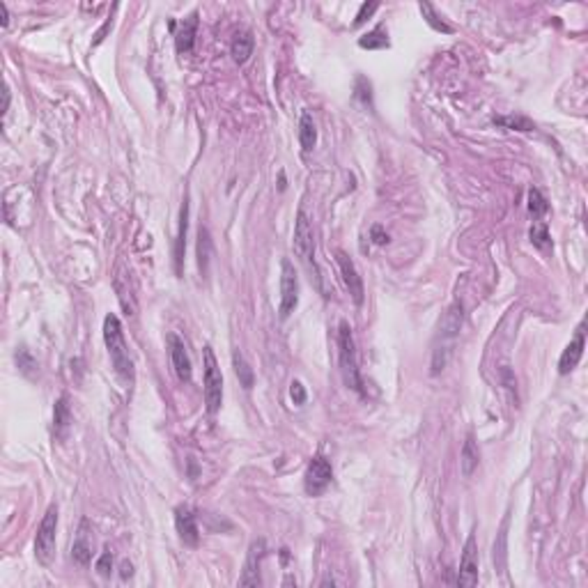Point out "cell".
I'll list each match as a JSON object with an SVG mask.
<instances>
[{"instance_id": "6da1fadb", "label": "cell", "mask_w": 588, "mask_h": 588, "mask_svg": "<svg viewBox=\"0 0 588 588\" xmlns=\"http://www.w3.org/2000/svg\"><path fill=\"white\" fill-rule=\"evenodd\" d=\"M103 343H106V347H108L110 364L115 368L117 377L124 384H134L136 375H134L131 357H129V350H127L124 331H122V324H120L117 315H113V313L103 320Z\"/></svg>"}, {"instance_id": "7a4b0ae2", "label": "cell", "mask_w": 588, "mask_h": 588, "mask_svg": "<svg viewBox=\"0 0 588 588\" xmlns=\"http://www.w3.org/2000/svg\"><path fill=\"white\" fill-rule=\"evenodd\" d=\"M338 350H340V370L345 384L352 391L364 393V384H361V375H359V361H357V345H354V336L347 322H340V329H338Z\"/></svg>"}, {"instance_id": "3957f363", "label": "cell", "mask_w": 588, "mask_h": 588, "mask_svg": "<svg viewBox=\"0 0 588 588\" xmlns=\"http://www.w3.org/2000/svg\"><path fill=\"white\" fill-rule=\"evenodd\" d=\"M55 531H58V505H48L35 536V559L42 566H51L55 559Z\"/></svg>"}, {"instance_id": "277c9868", "label": "cell", "mask_w": 588, "mask_h": 588, "mask_svg": "<svg viewBox=\"0 0 588 588\" xmlns=\"http://www.w3.org/2000/svg\"><path fill=\"white\" fill-rule=\"evenodd\" d=\"M203 364H205V405L209 414H216L221 409L223 402V375L219 368V361H216L212 347H205L203 352Z\"/></svg>"}, {"instance_id": "5b68a950", "label": "cell", "mask_w": 588, "mask_h": 588, "mask_svg": "<svg viewBox=\"0 0 588 588\" xmlns=\"http://www.w3.org/2000/svg\"><path fill=\"white\" fill-rule=\"evenodd\" d=\"M299 306V278L292 267V262L283 260L280 264V320H287Z\"/></svg>"}, {"instance_id": "8992f818", "label": "cell", "mask_w": 588, "mask_h": 588, "mask_svg": "<svg viewBox=\"0 0 588 588\" xmlns=\"http://www.w3.org/2000/svg\"><path fill=\"white\" fill-rule=\"evenodd\" d=\"M331 478H334L331 462H329L327 457H313L308 469H306V478H303L306 494L320 496L329 485H331Z\"/></svg>"}, {"instance_id": "52a82bcc", "label": "cell", "mask_w": 588, "mask_h": 588, "mask_svg": "<svg viewBox=\"0 0 588 588\" xmlns=\"http://www.w3.org/2000/svg\"><path fill=\"white\" fill-rule=\"evenodd\" d=\"M292 246H294V253L299 255L303 262L313 260V251H315V235H313L310 219H308V214H306L303 209H299V214H296Z\"/></svg>"}, {"instance_id": "ba28073f", "label": "cell", "mask_w": 588, "mask_h": 588, "mask_svg": "<svg viewBox=\"0 0 588 588\" xmlns=\"http://www.w3.org/2000/svg\"><path fill=\"white\" fill-rule=\"evenodd\" d=\"M336 262H338V269H340L343 283H345V287L350 289L354 303L361 306V303H364L366 289H364V278L359 276L357 264H354V260L345 251H336Z\"/></svg>"}, {"instance_id": "9c48e42d", "label": "cell", "mask_w": 588, "mask_h": 588, "mask_svg": "<svg viewBox=\"0 0 588 588\" xmlns=\"http://www.w3.org/2000/svg\"><path fill=\"white\" fill-rule=\"evenodd\" d=\"M113 289H115L120 306H122V310L127 315H136V310H138V301H136V289L131 283V273L124 267V262H117V269H115V278H113Z\"/></svg>"}, {"instance_id": "30bf717a", "label": "cell", "mask_w": 588, "mask_h": 588, "mask_svg": "<svg viewBox=\"0 0 588 588\" xmlns=\"http://www.w3.org/2000/svg\"><path fill=\"white\" fill-rule=\"evenodd\" d=\"M457 584L466 586V588L478 584V545H476V536L473 533L466 538L462 561H460V575H457Z\"/></svg>"}, {"instance_id": "8fae6325", "label": "cell", "mask_w": 588, "mask_h": 588, "mask_svg": "<svg viewBox=\"0 0 588 588\" xmlns=\"http://www.w3.org/2000/svg\"><path fill=\"white\" fill-rule=\"evenodd\" d=\"M168 354H171V364L180 382H191V359L187 352V345L177 334H168Z\"/></svg>"}, {"instance_id": "7c38bea8", "label": "cell", "mask_w": 588, "mask_h": 588, "mask_svg": "<svg viewBox=\"0 0 588 588\" xmlns=\"http://www.w3.org/2000/svg\"><path fill=\"white\" fill-rule=\"evenodd\" d=\"M264 554H267V545H264V540H255V543L251 545V550H248L244 573H241V577H239V584H241V586H260V584H262V579H260V568H262Z\"/></svg>"}, {"instance_id": "4fadbf2b", "label": "cell", "mask_w": 588, "mask_h": 588, "mask_svg": "<svg viewBox=\"0 0 588 588\" xmlns=\"http://www.w3.org/2000/svg\"><path fill=\"white\" fill-rule=\"evenodd\" d=\"M584 347H586V331H584V322H582V324H579V329H577L575 338L568 343V347L563 350L561 359H559V373H561V375L573 373V370L577 368V364L582 361Z\"/></svg>"}, {"instance_id": "5bb4252c", "label": "cell", "mask_w": 588, "mask_h": 588, "mask_svg": "<svg viewBox=\"0 0 588 588\" xmlns=\"http://www.w3.org/2000/svg\"><path fill=\"white\" fill-rule=\"evenodd\" d=\"M175 526H177V533H180L184 545H189V547L198 545L200 529H198L196 515H193L191 508H187V505H180V508L175 510Z\"/></svg>"}, {"instance_id": "9a60e30c", "label": "cell", "mask_w": 588, "mask_h": 588, "mask_svg": "<svg viewBox=\"0 0 588 588\" xmlns=\"http://www.w3.org/2000/svg\"><path fill=\"white\" fill-rule=\"evenodd\" d=\"M71 559H74L80 568L90 566V561H92V529L87 519L80 522V526H78L74 545H71Z\"/></svg>"}, {"instance_id": "2e32d148", "label": "cell", "mask_w": 588, "mask_h": 588, "mask_svg": "<svg viewBox=\"0 0 588 588\" xmlns=\"http://www.w3.org/2000/svg\"><path fill=\"white\" fill-rule=\"evenodd\" d=\"M253 35L248 30H239L235 37H232V44H230V53H232V60L237 64H244L248 58L253 55Z\"/></svg>"}, {"instance_id": "e0dca14e", "label": "cell", "mask_w": 588, "mask_h": 588, "mask_svg": "<svg viewBox=\"0 0 588 588\" xmlns=\"http://www.w3.org/2000/svg\"><path fill=\"white\" fill-rule=\"evenodd\" d=\"M187 230H189V200L184 198L182 212H180V232H177V241H175V269H177V273H182L184 248H187Z\"/></svg>"}, {"instance_id": "ac0fdd59", "label": "cell", "mask_w": 588, "mask_h": 588, "mask_svg": "<svg viewBox=\"0 0 588 588\" xmlns=\"http://www.w3.org/2000/svg\"><path fill=\"white\" fill-rule=\"evenodd\" d=\"M462 322H464L462 301H455V303L446 310L444 320H441V338H455L457 334H460Z\"/></svg>"}, {"instance_id": "d6986e66", "label": "cell", "mask_w": 588, "mask_h": 588, "mask_svg": "<svg viewBox=\"0 0 588 588\" xmlns=\"http://www.w3.org/2000/svg\"><path fill=\"white\" fill-rule=\"evenodd\" d=\"M478 462H480L478 444H476V439H473V434L469 432L462 444V453H460V466H462L464 476H471V473L478 469Z\"/></svg>"}, {"instance_id": "ffe728a7", "label": "cell", "mask_w": 588, "mask_h": 588, "mask_svg": "<svg viewBox=\"0 0 588 588\" xmlns=\"http://www.w3.org/2000/svg\"><path fill=\"white\" fill-rule=\"evenodd\" d=\"M196 30H198V16L191 14L189 19L182 21L180 30H177V37H175L177 51H180V53H189L191 51L193 42H196Z\"/></svg>"}, {"instance_id": "44dd1931", "label": "cell", "mask_w": 588, "mask_h": 588, "mask_svg": "<svg viewBox=\"0 0 588 588\" xmlns=\"http://www.w3.org/2000/svg\"><path fill=\"white\" fill-rule=\"evenodd\" d=\"M69 423H71V409L67 405V396H62L58 402H55V409H53V430H55V437L64 439V434L69 430Z\"/></svg>"}, {"instance_id": "7402d4cb", "label": "cell", "mask_w": 588, "mask_h": 588, "mask_svg": "<svg viewBox=\"0 0 588 588\" xmlns=\"http://www.w3.org/2000/svg\"><path fill=\"white\" fill-rule=\"evenodd\" d=\"M209 262H212V237H209V230L200 225V232H198V267H200V273H203V276L209 273Z\"/></svg>"}, {"instance_id": "603a6c76", "label": "cell", "mask_w": 588, "mask_h": 588, "mask_svg": "<svg viewBox=\"0 0 588 588\" xmlns=\"http://www.w3.org/2000/svg\"><path fill=\"white\" fill-rule=\"evenodd\" d=\"M299 143H301L303 152H310V150L317 145V127H315V120H313L310 113H303V115H301V122H299Z\"/></svg>"}, {"instance_id": "cb8c5ba5", "label": "cell", "mask_w": 588, "mask_h": 588, "mask_svg": "<svg viewBox=\"0 0 588 588\" xmlns=\"http://www.w3.org/2000/svg\"><path fill=\"white\" fill-rule=\"evenodd\" d=\"M232 364H235V375H237L239 384L244 386L246 391H248V389H253L255 375H253V368L246 364L244 354H241V352H235V357H232Z\"/></svg>"}, {"instance_id": "d4e9b609", "label": "cell", "mask_w": 588, "mask_h": 588, "mask_svg": "<svg viewBox=\"0 0 588 588\" xmlns=\"http://www.w3.org/2000/svg\"><path fill=\"white\" fill-rule=\"evenodd\" d=\"M418 10L423 12L425 21H428L430 26H432L434 30H437V32H446V35H450V32H453V28H450L448 23H446L444 19H441V16H439L437 12H434V7H432L430 3H421V5H418Z\"/></svg>"}, {"instance_id": "484cf974", "label": "cell", "mask_w": 588, "mask_h": 588, "mask_svg": "<svg viewBox=\"0 0 588 588\" xmlns=\"http://www.w3.org/2000/svg\"><path fill=\"white\" fill-rule=\"evenodd\" d=\"M547 209H550V205H547V198L540 193V189H531L529 191V212L533 219H543V216L547 214Z\"/></svg>"}, {"instance_id": "4316f807", "label": "cell", "mask_w": 588, "mask_h": 588, "mask_svg": "<svg viewBox=\"0 0 588 588\" xmlns=\"http://www.w3.org/2000/svg\"><path fill=\"white\" fill-rule=\"evenodd\" d=\"M361 48H386L389 46V35L384 32V28H375L373 32H368L359 39Z\"/></svg>"}, {"instance_id": "83f0119b", "label": "cell", "mask_w": 588, "mask_h": 588, "mask_svg": "<svg viewBox=\"0 0 588 588\" xmlns=\"http://www.w3.org/2000/svg\"><path fill=\"white\" fill-rule=\"evenodd\" d=\"M505 526H508V519L503 522V526L501 531H499V540L494 543V566L499 573H503V568H505Z\"/></svg>"}, {"instance_id": "f1b7e54d", "label": "cell", "mask_w": 588, "mask_h": 588, "mask_svg": "<svg viewBox=\"0 0 588 588\" xmlns=\"http://www.w3.org/2000/svg\"><path fill=\"white\" fill-rule=\"evenodd\" d=\"M494 124L505 127V129H515V131H533V122L526 117H494Z\"/></svg>"}, {"instance_id": "f546056e", "label": "cell", "mask_w": 588, "mask_h": 588, "mask_svg": "<svg viewBox=\"0 0 588 588\" xmlns=\"http://www.w3.org/2000/svg\"><path fill=\"white\" fill-rule=\"evenodd\" d=\"M529 237H531V241H533V246H538V248H547L552 244V239H550V230H547V225L545 223H533V228H531V232H529Z\"/></svg>"}, {"instance_id": "4dcf8cb0", "label": "cell", "mask_w": 588, "mask_h": 588, "mask_svg": "<svg viewBox=\"0 0 588 588\" xmlns=\"http://www.w3.org/2000/svg\"><path fill=\"white\" fill-rule=\"evenodd\" d=\"M96 573H99L101 577H110V573H113V554H110V550H106L99 557V561H96Z\"/></svg>"}, {"instance_id": "1f68e13d", "label": "cell", "mask_w": 588, "mask_h": 588, "mask_svg": "<svg viewBox=\"0 0 588 588\" xmlns=\"http://www.w3.org/2000/svg\"><path fill=\"white\" fill-rule=\"evenodd\" d=\"M289 398H292L294 405H303L306 402V389H303V384L301 382H292L289 384Z\"/></svg>"}, {"instance_id": "d6a6232c", "label": "cell", "mask_w": 588, "mask_h": 588, "mask_svg": "<svg viewBox=\"0 0 588 588\" xmlns=\"http://www.w3.org/2000/svg\"><path fill=\"white\" fill-rule=\"evenodd\" d=\"M377 7H380V3H364V5H361V10H359V14H357V19H354V26H361V23H364L366 19H370V16H373V12L377 10Z\"/></svg>"}, {"instance_id": "836d02e7", "label": "cell", "mask_w": 588, "mask_h": 588, "mask_svg": "<svg viewBox=\"0 0 588 588\" xmlns=\"http://www.w3.org/2000/svg\"><path fill=\"white\" fill-rule=\"evenodd\" d=\"M373 239H375V244H380V246L389 244V235L382 230V225H375L373 228Z\"/></svg>"}, {"instance_id": "e575fe53", "label": "cell", "mask_w": 588, "mask_h": 588, "mask_svg": "<svg viewBox=\"0 0 588 588\" xmlns=\"http://www.w3.org/2000/svg\"><path fill=\"white\" fill-rule=\"evenodd\" d=\"M357 96H364V99H366V106H370V83H366V90H361V87H357Z\"/></svg>"}, {"instance_id": "d590c367", "label": "cell", "mask_w": 588, "mask_h": 588, "mask_svg": "<svg viewBox=\"0 0 588 588\" xmlns=\"http://www.w3.org/2000/svg\"><path fill=\"white\" fill-rule=\"evenodd\" d=\"M0 16H3V28H7V23H10V12H7L5 3H0Z\"/></svg>"}, {"instance_id": "8d00e7d4", "label": "cell", "mask_w": 588, "mask_h": 588, "mask_svg": "<svg viewBox=\"0 0 588 588\" xmlns=\"http://www.w3.org/2000/svg\"><path fill=\"white\" fill-rule=\"evenodd\" d=\"M134 575V566L129 561H124L122 563V579H127V577H131Z\"/></svg>"}, {"instance_id": "74e56055", "label": "cell", "mask_w": 588, "mask_h": 588, "mask_svg": "<svg viewBox=\"0 0 588 588\" xmlns=\"http://www.w3.org/2000/svg\"><path fill=\"white\" fill-rule=\"evenodd\" d=\"M7 108H10V87H5L3 92V113H7Z\"/></svg>"}]
</instances>
